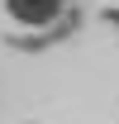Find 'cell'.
<instances>
[{"instance_id": "1", "label": "cell", "mask_w": 119, "mask_h": 124, "mask_svg": "<svg viewBox=\"0 0 119 124\" xmlns=\"http://www.w3.org/2000/svg\"><path fill=\"white\" fill-rule=\"evenodd\" d=\"M15 29H33V33H57L52 24H72L76 19V0H0Z\"/></svg>"}]
</instances>
